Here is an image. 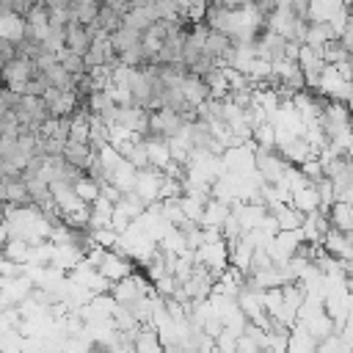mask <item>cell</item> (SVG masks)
I'll list each match as a JSON object with an SVG mask.
<instances>
[{
	"label": "cell",
	"instance_id": "cell-3",
	"mask_svg": "<svg viewBox=\"0 0 353 353\" xmlns=\"http://www.w3.org/2000/svg\"><path fill=\"white\" fill-rule=\"evenodd\" d=\"M63 160H66L69 165H74V168H80V171L88 174V168H91L94 160H97V149H94L91 143L69 141V143H66V152H63Z\"/></svg>",
	"mask_w": 353,
	"mask_h": 353
},
{
	"label": "cell",
	"instance_id": "cell-8",
	"mask_svg": "<svg viewBox=\"0 0 353 353\" xmlns=\"http://www.w3.org/2000/svg\"><path fill=\"white\" fill-rule=\"evenodd\" d=\"M165 353H196L193 347H188V345H168L165 347Z\"/></svg>",
	"mask_w": 353,
	"mask_h": 353
},
{
	"label": "cell",
	"instance_id": "cell-6",
	"mask_svg": "<svg viewBox=\"0 0 353 353\" xmlns=\"http://www.w3.org/2000/svg\"><path fill=\"white\" fill-rule=\"evenodd\" d=\"M317 345H320V339H314L309 331H303L301 325H295L292 334H290L287 353H317Z\"/></svg>",
	"mask_w": 353,
	"mask_h": 353
},
{
	"label": "cell",
	"instance_id": "cell-2",
	"mask_svg": "<svg viewBox=\"0 0 353 353\" xmlns=\"http://www.w3.org/2000/svg\"><path fill=\"white\" fill-rule=\"evenodd\" d=\"M99 273H102L110 284H116V281L132 276V262H130L121 251H108L105 259H102V265H99Z\"/></svg>",
	"mask_w": 353,
	"mask_h": 353
},
{
	"label": "cell",
	"instance_id": "cell-7",
	"mask_svg": "<svg viewBox=\"0 0 353 353\" xmlns=\"http://www.w3.org/2000/svg\"><path fill=\"white\" fill-rule=\"evenodd\" d=\"M328 218H331V226H334V229L353 234V207H350V204H345V201H336V204L331 207Z\"/></svg>",
	"mask_w": 353,
	"mask_h": 353
},
{
	"label": "cell",
	"instance_id": "cell-5",
	"mask_svg": "<svg viewBox=\"0 0 353 353\" xmlns=\"http://www.w3.org/2000/svg\"><path fill=\"white\" fill-rule=\"evenodd\" d=\"M292 207H295V210H301L303 215H309V212L320 210V193H317L314 182H309V185H303V188L292 190Z\"/></svg>",
	"mask_w": 353,
	"mask_h": 353
},
{
	"label": "cell",
	"instance_id": "cell-1",
	"mask_svg": "<svg viewBox=\"0 0 353 353\" xmlns=\"http://www.w3.org/2000/svg\"><path fill=\"white\" fill-rule=\"evenodd\" d=\"M110 295L116 298V303L119 306H124V309H130L132 303H138L141 298H146L149 295V284L141 279V276H127V279H121V281H116L113 284V290H110Z\"/></svg>",
	"mask_w": 353,
	"mask_h": 353
},
{
	"label": "cell",
	"instance_id": "cell-4",
	"mask_svg": "<svg viewBox=\"0 0 353 353\" xmlns=\"http://www.w3.org/2000/svg\"><path fill=\"white\" fill-rule=\"evenodd\" d=\"M66 47L72 50V52H77V55H88V50H91V33H88V28L83 25V22H69L66 25Z\"/></svg>",
	"mask_w": 353,
	"mask_h": 353
}]
</instances>
